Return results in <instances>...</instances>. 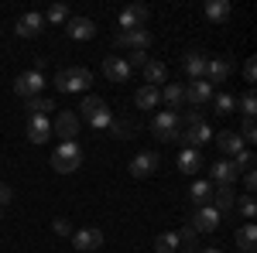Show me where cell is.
<instances>
[{"instance_id": "8fae6325", "label": "cell", "mask_w": 257, "mask_h": 253, "mask_svg": "<svg viewBox=\"0 0 257 253\" xmlns=\"http://www.w3.org/2000/svg\"><path fill=\"white\" fill-rule=\"evenodd\" d=\"M206 62H209V55L199 52V48L182 52V69H185V76H189V79H206Z\"/></svg>"}, {"instance_id": "1f68e13d", "label": "cell", "mask_w": 257, "mask_h": 253, "mask_svg": "<svg viewBox=\"0 0 257 253\" xmlns=\"http://www.w3.org/2000/svg\"><path fill=\"white\" fill-rule=\"evenodd\" d=\"M182 243H178V233H161L155 236V253H175Z\"/></svg>"}, {"instance_id": "74e56055", "label": "cell", "mask_w": 257, "mask_h": 253, "mask_svg": "<svg viewBox=\"0 0 257 253\" xmlns=\"http://www.w3.org/2000/svg\"><path fill=\"white\" fill-rule=\"evenodd\" d=\"M240 140H243V144H254V140H257V123H254V120H243V127H240Z\"/></svg>"}, {"instance_id": "277c9868", "label": "cell", "mask_w": 257, "mask_h": 253, "mask_svg": "<svg viewBox=\"0 0 257 253\" xmlns=\"http://www.w3.org/2000/svg\"><path fill=\"white\" fill-rule=\"evenodd\" d=\"M151 134L158 137V140H178L182 137V117L178 113H172V110H161V113H155V120H151Z\"/></svg>"}, {"instance_id": "ba28073f", "label": "cell", "mask_w": 257, "mask_h": 253, "mask_svg": "<svg viewBox=\"0 0 257 253\" xmlns=\"http://www.w3.org/2000/svg\"><path fill=\"white\" fill-rule=\"evenodd\" d=\"M213 96H216V86H209L206 79H192L185 86V103L189 106H206V103H213Z\"/></svg>"}, {"instance_id": "ee69618b", "label": "cell", "mask_w": 257, "mask_h": 253, "mask_svg": "<svg viewBox=\"0 0 257 253\" xmlns=\"http://www.w3.org/2000/svg\"><path fill=\"white\" fill-rule=\"evenodd\" d=\"M55 233H59V236H72V229H69L65 219H55Z\"/></svg>"}, {"instance_id": "e0dca14e", "label": "cell", "mask_w": 257, "mask_h": 253, "mask_svg": "<svg viewBox=\"0 0 257 253\" xmlns=\"http://www.w3.org/2000/svg\"><path fill=\"white\" fill-rule=\"evenodd\" d=\"M213 137H216V134H213V127H209L206 120H202V123H196V127H185V130H182V140H185V144H189L192 151L206 147V144H209Z\"/></svg>"}, {"instance_id": "b9f144b4", "label": "cell", "mask_w": 257, "mask_h": 253, "mask_svg": "<svg viewBox=\"0 0 257 253\" xmlns=\"http://www.w3.org/2000/svg\"><path fill=\"white\" fill-rule=\"evenodd\" d=\"M182 123H185V127H196V123H202V113H199V110H189Z\"/></svg>"}, {"instance_id": "4316f807", "label": "cell", "mask_w": 257, "mask_h": 253, "mask_svg": "<svg viewBox=\"0 0 257 253\" xmlns=\"http://www.w3.org/2000/svg\"><path fill=\"white\" fill-rule=\"evenodd\" d=\"M134 103H138V110H155V106H161V89L141 86L138 93H134Z\"/></svg>"}, {"instance_id": "ffe728a7", "label": "cell", "mask_w": 257, "mask_h": 253, "mask_svg": "<svg viewBox=\"0 0 257 253\" xmlns=\"http://www.w3.org/2000/svg\"><path fill=\"white\" fill-rule=\"evenodd\" d=\"M233 202H237V192H233V185H213V198H209V205H213L219 215L230 212V209H233Z\"/></svg>"}, {"instance_id": "d6986e66", "label": "cell", "mask_w": 257, "mask_h": 253, "mask_svg": "<svg viewBox=\"0 0 257 253\" xmlns=\"http://www.w3.org/2000/svg\"><path fill=\"white\" fill-rule=\"evenodd\" d=\"M72 246L82 253H89V250H99L103 246V229H96V226H86V229H79V233L72 236Z\"/></svg>"}, {"instance_id": "4fadbf2b", "label": "cell", "mask_w": 257, "mask_h": 253, "mask_svg": "<svg viewBox=\"0 0 257 253\" xmlns=\"http://www.w3.org/2000/svg\"><path fill=\"white\" fill-rule=\"evenodd\" d=\"M148 18H151V11H148L144 4H131V7H123V11H120L117 21H120V28H123V31H134V28H144Z\"/></svg>"}, {"instance_id": "ac0fdd59", "label": "cell", "mask_w": 257, "mask_h": 253, "mask_svg": "<svg viewBox=\"0 0 257 253\" xmlns=\"http://www.w3.org/2000/svg\"><path fill=\"white\" fill-rule=\"evenodd\" d=\"M48 137H52V120L41 117V113H31L28 117V140L31 144H45Z\"/></svg>"}, {"instance_id": "e575fe53", "label": "cell", "mask_w": 257, "mask_h": 253, "mask_svg": "<svg viewBox=\"0 0 257 253\" xmlns=\"http://www.w3.org/2000/svg\"><path fill=\"white\" fill-rule=\"evenodd\" d=\"M237 106H240V113H243V120H254V113H257V96H254V89H247V93L237 99Z\"/></svg>"}, {"instance_id": "30bf717a", "label": "cell", "mask_w": 257, "mask_h": 253, "mask_svg": "<svg viewBox=\"0 0 257 253\" xmlns=\"http://www.w3.org/2000/svg\"><path fill=\"white\" fill-rule=\"evenodd\" d=\"M151 31L148 28H134V31H120L117 35V45L120 48H131V52H148L151 48Z\"/></svg>"}, {"instance_id": "7402d4cb", "label": "cell", "mask_w": 257, "mask_h": 253, "mask_svg": "<svg viewBox=\"0 0 257 253\" xmlns=\"http://www.w3.org/2000/svg\"><path fill=\"white\" fill-rule=\"evenodd\" d=\"M213 140H216V147H219V151H223L226 157H230V161H233V157L243 151V140H240L237 130H223V134H216Z\"/></svg>"}, {"instance_id": "5b68a950", "label": "cell", "mask_w": 257, "mask_h": 253, "mask_svg": "<svg viewBox=\"0 0 257 253\" xmlns=\"http://www.w3.org/2000/svg\"><path fill=\"white\" fill-rule=\"evenodd\" d=\"M14 93H18V99H35L45 93V76L41 72H35V69H28V72H18V79H14Z\"/></svg>"}, {"instance_id": "7a4b0ae2", "label": "cell", "mask_w": 257, "mask_h": 253, "mask_svg": "<svg viewBox=\"0 0 257 253\" xmlns=\"http://www.w3.org/2000/svg\"><path fill=\"white\" fill-rule=\"evenodd\" d=\"M79 164H82L79 140H62L59 147H55V154H52V168L59 175H72V171H79Z\"/></svg>"}, {"instance_id": "f6af8a7d", "label": "cell", "mask_w": 257, "mask_h": 253, "mask_svg": "<svg viewBox=\"0 0 257 253\" xmlns=\"http://www.w3.org/2000/svg\"><path fill=\"white\" fill-rule=\"evenodd\" d=\"M199 253H223V250H216V246H206V250H199Z\"/></svg>"}, {"instance_id": "484cf974", "label": "cell", "mask_w": 257, "mask_h": 253, "mask_svg": "<svg viewBox=\"0 0 257 253\" xmlns=\"http://www.w3.org/2000/svg\"><path fill=\"white\" fill-rule=\"evenodd\" d=\"M233 239H237V250H240V253H254V243H257V226H254V222H243L237 233H233Z\"/></svg>"}, {"instance_id": "44dd1931", "label": "cell", "mask_w": 257, "mask_h": 253, "mask_svg": "<svg viewBox=\"0 0 257 253\" xmlns=\"http://www.w3.org/2000/svg\"><path fill=\"white\" fill-rule=\"evenodd\" d=\"M65 31H69V38H72V41L96 38V24H93L89 18H69V21H65Z\"/></svg>"}, {"instance_id": "7bdbcfd3", "label": "cell", "mask_w": 257, "mask_h": 253, "mask_svg": "<svg viewBox=\"0 0 257 253\" xmlns=\"http://www.w3.org/2000/svg\"><path fill=\"white\" fill-rule=\"evenodd\" d=\"M11 198H14V192H11V185H0V209H4V205H7Z\"/></svg>"}, {"instance_id": "d6a6232c", "label": "cell", "mask_w": 257, "mask_h": 253, "mask_svg": "<svg viewBox=\"0 0 257 253\" xmlns=\"http://www.w3.org/2000/svg\"><path fill=\"white\" fill-rule=\"evenodd\" d=\"M233 209H237V212L243 215L247 222H250V219L257 215V202H254V195H247V192H243V195L237 198V202H233Z\"/></svg>"}, {"instance_id": "5bb4252c", "label": "cell", "mask_w": 257, "mask_h": 253, "mask_svg": "<svg viewBox=\"0 0 257 253\" xmlns=\"http://www.w3.org/2000/svg\"><path fill=\"white\" fill-rule=\"evenodd\" d=\"M52 134H59L62 140H76L79 137V117L72 110H62L55 117V123H52Z\"/></svg>"}, {"instance_id": "ab89813d", "label": "cell", "mask_w": 257, "mask_h": 253, "mask_svg": "<svg viewBox=\"0 0 257 253\" xmlns=\"http://www.w3.org/2000/svg\"><path fill=\"white\" fill-rule=\"evenodd\" d=\"M243 188H247V195H254V192H257V171H254V168L243 175Z\"/></svg>"}, {"instance_id": "3957f363", "label": "cell", "mask_w": 257, "mask_h": 253, "mask_svg": "<svg viewBox=\"0 0 257 253\" xmlns=\"http://www.w3.org/2000/svg\"><path fill=\"white\" fill-rule=\"evenodd\" d=\"M89 82H93V72L82 69V65H72V69H62L55 76V89L59 93H82Z\"/></svg>"}, {"instance_id": "8d00e7d4", "label": "cell", "mask_w": 257, "mask_h": 253, "mask_svg": "<svg viewBox=\"0 0 257 253\" xmlns=\"http://www.w3.org/2000/svg\"><path fill=\"white\" fill-rule=\"evenodd\" d=\"M233 164H237V171H250V168H254V151H247V147H243V151L233 157Z\"/></svg>"}, {"instance_id": "2e32d148", "label": "cell", "mask_w": 257, "mask_h": 253, "mask_svg": "<svg viewBox=\"0 0 257 253\" xmlns=\"http://www.w3.org/2000/svg\"><path fill=\"white\" fill-rule=\"evenodd\" d=\"M103 76L110 79V82H127V79L134 76V69L127 65V59H120V55H106L103 59Z\"/></svg>"}, {"instance_id": "4dcf8cb0", "label": "cell", "mask_w": 257, "mask_h": 253, "mask_svg": "<svg viewBox=\"0 0 257 253\" xmlns=\"http://www.w3.org/2000/svg\"><path fill=\"white\" fill-rule=\"evenodd\" d=\"M106 130L117 137V140H131V137H134V130H138V123H134V120H113Z\"/></svg>"}, {"instance_id": "9a60e30c", "label": "cell", "mask_w": 257, "mask_h": 253, "mask_svg": "<svg viewBox=\"0 0 257 253\" xmlns=\"http://www.w3.org/2000/svg\"><path fill=\"white\" fill-rule=\"evenodd\" d=\"M41 28H45L41 11H28V14H21V18H18L14 35H18V38H35V35H41Z\"/></svg>"}, {"instance_id": "836d02e7", "label": "cell", "mask_w": 257, "mask_h": 253, "mask_svg": "<svg viewBox=\"0 0 257 253\" xmlns=\"http://www.w3.org/2000/svg\"><path fill=\"white\" fill-rule=\"evenodd\" d=\"M41 18H45V24H65V21H69V7H65V4H52Z\"/></svg>"}, {"instance_id": "8992f818", "label": "cell", "mask_w": 257, "mask_h": 253, "mask_svg": "<svg viewBox=\"0 0 257 253\" xmlns=\"http://www.w3.org/2000/svg\"><path fill=\"white\" fill-rule=\"evenodd\" d=\"M230 76H233V59L230 55H209V62H206V82L216 86V82H226Z\"/></svg>"}, {"instance_id": "60d3db41", "label": "cell", "mask_w": 257, "mask_h": 253, "mask_svg": "<svg viewBox=\"0 0 257 253\" xmlns=\"http://www.w3.org/2000/svg\"><path fill=\"white\" fill-rule=\"evenodd\" d=\"M243 79H247V82H254V79H257V62L254 59L243 62Z\"/></svg>"}, {"instance_id": "cb8c5ba5", "label": "cell", "mask_w": 257, "mask_h": 253, "mask_svg": "<svg viewBox=\"0 0 257 253\" xmlns=\"http://www.w3.org/2000/svg\"><path fill=\"white\" fill-rule=\"evenodd\" d=\"M161 103H165L172 113H178L182 103H185V86H182V82H168V86L161 89Z\"/></svg>"}, {"instance_id": "83f0119b", "label": "cell", "mask_w": 257, "mask_h": 253, "mask_svg": "<svg viewBox=\"0 0 257 253\" xmlns=\"http://www.w3.org/2000/svg\"><path fill=\"white\" fill-rule=\"evenodd\" d=\"M144 86H155V89H161V82L168 79V69L161 65V62H155V59H148V65H144Z\"/></svg>"}, {"instance_id": "f546056e", "label": "cell", "mask_w": 257, "mask_h": 253, "mask_svg": "<svg viewBox=\"0 0 257 253\" xmlns=\"http://www.w3.org/2000/svg\"><path fill=\"white\" fill-rule=\"evenodd\" d=\"M189 198H192V205H209V198H213V185L209 181H196L192 188H189Z\"/></svg>"}, {"instance_id": "d4e9b609", "label": "cell", "mask_w": 257, "mask_h": 253, "mask_svg": "<svg viewBox=\"0 0 257 253\" xmlns=\"http://www.w3.org/2000/svg\"><path fill=\"white\" fill-rule=\"evenodd\" d=\"M202 14L213 21V24H226L230 14H233V7H230V0H209V4L202 7Z\"/></svg>"}, {"instance_id": "7c38bea8", "label": "cell", "mask_w": 257, "mask_h": 253, "mask_svg": "<svg viewBox=\"0 0 257 253\" xmlns=\"http://www.w3.org/2000/svg\"><path fill=\"white\" fill-rule=\"evenodd\" d=\"M237 164L230 161V157H223V161H213L209 164V185H233L237 181Z\"/></svg>"}, {"instance_id": "d590c367", "label": "cell", "mask_w": 257, "mask_h": 253, "mask_svg": "<svg viewBox=\"0 0 257 253\" xmlns=\"http://www.w3.org/2000/svg\"><path fill=\"white\" fill-rule=\"evenodd\" d=\"M52 110H55V103H52L48 96H35V99H28V117H31V113H41V117H48Z\"/></svg>"}, {"instance_id": "f35d334b", "label": "cell", "mask_w": 257, "mask_h": 253, "mask_svg": "<svg viewBox=\"0 0 257 253\" xmlns=\"http://www.w3.org/2000/svg\"><path fill=\"white\" fill-rule=\"evenodd\" d=\"M127 65H131V69H144V65H148V52H131V55H127Z\"/></svg>"}, {"instance_id": "9c48e42d", "label": "cell", "mask_w": 257, "mask_h": 253, "mask_svg": "<svg viewBox=\"0 0 257 253\" xmlns=\"http://www.w3.org/2000/svg\"><path fill=\"white\" fill-rule=\"evenodd\" d=\"M219 219H223V215H219L213 205H199L196 212H192V222H189V226H192L196 233H216Z\"/></svg>"}, {"instance_id": "52a82bcc", "label": "cell", "mask_w": 257, "mask_h": 253, "mask_svg": "<svg viewBox=\"0 0 257 253\" xmlns=\"http://www.w3.org/2000/svg\"><path fill=\"white\" fill-rule=\"evenodd\" d=\"M158 164H161V157L155 154V151H141V154H134V161L127 164V175L131 178H148V175L158 171Z\"/></svg>"}, {"instance_id": "bcb514c9", "label": "cell", "mask_w": 257, "mask_h": 253, "mask_svg": "<svg viewBox=\"0 0 257 253\" xmlns=\"http://www.w3.org/2000/svg\"><path fill=\"white\" fill-rule=\"evenodd\" d=\"M0 219H4V209H0Z\"/></svg>"}, {"instance_id": "f1b7e54d", "label": "cell", "mask_w": 257, "mask_h": 253, "mask_svg": "<svg viewBox=\"0 0 257 253\" xmlns=\"http://www.w3.org/2000/svg\"><path fill=\"white\" fill-rule=\"evenodd\" d=\"M233 110H237V96L233 93H216L213 96V113L216 117H230Z\"/></svg>"}, {"instance_id": "603a6c76", "label": "cell", "mask_w": 257, "mask_h": 253, "mask_svg": "<svg viewBox=\"0 0 257 253\" xmlns=\"http://www.w3.org/2000/svg\"><path fill=\"white\" fill-rule=\"evenodd\" d=\"M202 164H206V161H202L199 151H192V147H182V151H178V171H182V175H199Z\"/></svg>"}, {"instance_id": "6da1fadb", "label": "cell", "mask_w": 257, "mask_h": 253, "mask_svg": "<svg viewBox=\"0 0 257 253\" xmlns=\"http://www.w3.org/2000/svg\"><path fill=\"white\" fill-rule=\"evenodd\" d=\"M76 117L86 120V123H89V127H96V130H106V127L113 123V110H110L99 96H82L79 113H76Z\"/></svg>"}]
</instances>
